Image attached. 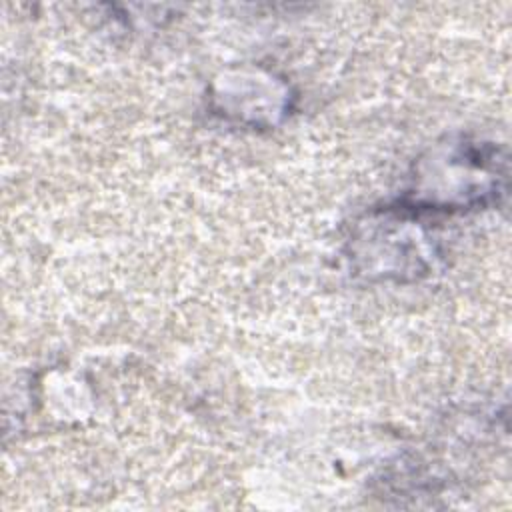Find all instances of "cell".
I'll return each mask as SVG.
<instances>
[{
  "label": "cell",
  "mask_w": 512,
  "mask_h": 512,
  "mask_svg": "<svg viewBox=\"0 0 512 512\" xmlns=\"http://www.w3.org/2000/svg\"><path fill=\"white\" fill-rule=\"evenodd\" d=\"M404 204L368 212L348 240L350 262L368 280H406L428 274L434 260L432 236Z\"/></svg>",
  "instance_id": "obj_2"
},
{
  "label": "cell",
  "mask_w": 512,
  "mask_h": 512,
  "mask_svg": "<svg viewBox=\"0 0 512 512\" xmlns=\"http://www.w3.org/2000/svg\"><path fill=\"white\" fill-rule=\"evenodd\" d=\"M506 160L496 146L468 138L430 148L414 166L410 190L398 200L422 212H464L498 200L504 192Z\"/></svg>",
  "instance_id": "obj_1"
}]
</instances>
